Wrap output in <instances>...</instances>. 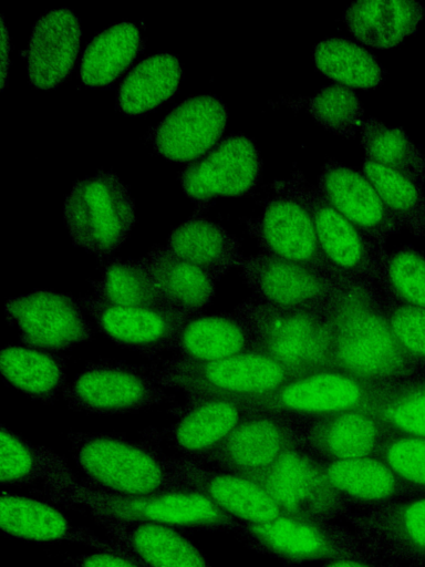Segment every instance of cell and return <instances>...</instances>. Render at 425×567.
Here are the masks:
<instances>
[{
    "instance_id": "25",
    "label": "cell",
    "mask_w": 425,
    "mask_h": 567,
    "mask_svg": "<svg viewBox=\"0 0 425 567\" xmlns=\"http://www.w3.org/2000/svg\"><path fill=\"white\" fill-rule=\"evenodd\" d=\"M258 349L249 323L234 315H193L180 326L172 352L184 360L210 362Z\"/></svg>"
},
{
    "instance_id": "29",
    "label": "cell",
    "mask_w": 425,
    "mask_h": 567,
    "mask_svg": "<svg viewBox=\"0 0 425 567\" xmlns=\"http://www.w3.org/2000/svg\"><path fill=\"white\" fill-rule=\"evenodd\" d=\"M193 489L205 494L232 517L249 524L270 522L283 512L250 477L195 462Z\"/></svg>"
},
{
    "instance_id": "1",
    "label": "cell",
    "mask_w": 425,
    "mask_h": 567,
    "mask_svg": "<svg viewBox=\"0 0 425 567\" xmlns=\"http://www.w3.org/2000/svg\"><path fill=\"white\" fill-rule=\"evenodd\" d=\"M73 458L91 484L121 495L193 489L194 461L116 433L71 432Z\"/></svg>"
},
{
    "instance_id": "43",
    "label": "cell",
    "mask_w": 425,
    "mask_h": 567,
    "mask_svg": "<svg viewBox=\"0 0 425 567\" xmlns=\"http://www.w3.org/2000/svg\"><path fill=\"white\" fill-rule=\"evenodd\" d=\"M375 456L404 483L425 492V437L387 433Z\"/></svg>"
},
{
    "instance_id": "31",
    "label": "cell",
    "mask_w": 425,
    "mask_h": 567,
    "mask_svg": "<svg viewBox=\"0 0 425 567\" xmlns=\"http://www.w3.org/2000/svg\"><path fill=\"white\" fill-rule=\"evenodd\" d=\"M143 259L172 309L193 316L211 299L215 277L177 258L165 246L153 247Z\"/></svg>"
},
{
    "instance_id": "37",
    "label": "cell",
    "mask_w": 425,
    "mask_h": 567,
    "mask_svg": "<svg viewBox=\"0 0 425 567\" xmlns=\"http://www.w3.org/2000/svg\"><path fill=\"white\" fill-rule=\"evenodd\" d=\"M92 287L94 296L113 305L172 309L143 258L108 262Z\"/></svg>"
},
{
    "instance_id": "2",
    "label": "cell",
    "mask_w": 425,
    "mask_h": 567,
    "mask_svg": "<svg viewBox=\"0 0 425 567\" xmlns=\"http://www.w3.org/2000/svg\"><path fill=\"white\" fill-rule=\"evenodd\" d=\"M31 492L34 497L50 503L81 507L93 519L153 523L174 528L221 530L235 534L243 523L195 489L121 495L102 489L82 478L63 491Z\"/></svg>"
},
{
    "instance_id": "24",
    "label": "cell",
    "mask_w": 425,
    "mask_h": 567,
    "mask_svg": "<svg viewBox=\"0 0 425 567\" xmlns=\"http://www.w3.org/2000/svg\"><path fill=\"white\" fill-rule=\"evenodd\" d=\"M387 431L366 409L321 416L307 431L305 442L321 462L375 456Z\"/></svg>"
},
{
    "instance_id": "13",
    "label": "cell",
    "mask_w": 425,
    "mask_h": 567,
    "mask_svg": "<svg viewBox=\"0 0 425 567\" xmlns=\"http://www.w3.org/2000/svg\"><path fill=\"white\" fill-rule=\"evenodd\" d=\"M262 161L253 142L232 134L217 143L199 161L180 174L185 194L203 200L218 196H242L250 193L261 177Z\"/></svg>"
},
{
    "instance_id": "18",
    "label": "cell",
    "mask_w": 425,
    "mask_h": 567,
    "mask_svg": "<svg viewBox=\"0 0 425 567\" xmlns=\"http://www.w3.org/2000/svg\"><path fill=\"white\" fill-rule=\"evenodd\" d=\"M250 227L272 256L314 269L326 265L312 213L293 195L274 192Z\"/></svg>"
},
{
    "instance_id": "36",
    "label": "cell",
    "mask_w": 425,
    "mask_h": 567,
    "mask_svg": "<svg viewBox=\"0 0 425 567\" xmlns=\"http://www.w3.org/2000/svg\"><path fill=\"white\" fill-rule=\"evenodd\" d=\"M365 409L388 433L425 437V374L382 382Z\"/></svg>"
},
{
    "instance_id": "41",
    "label": "cell",
    "mask_w": 425,
    "mask_h": 567,
    "mask_svg": "<svg viewBox=\"0 0 425 567\" xmlns=\"http://www.w3.org/2000/svg\"><path fill=\"white\" fill-rule=\"evenodd\" d=\"M305 106L321 126L346 138L353 137L364 121L359 96L341 83L322 87L305 101Z\"/></svg>"
},
{
    "instance_id": "42",
    "label": "cell",
    "mask_w": 425,
    "mask_h": 567,
    "mask_svg": "<svg viewBox=\"0 0 425 567\" xmlns=\"http://www.w3.org/2000/svg\"><path fill=\"white\" fill-rule=\"evenodd\" d=\"M384 275L395 303L425 308V255L401 247L384 259Z\"/></svg>"
},
{
    "instance_id": "16",
    "label": "cell",
    "mask_w": 425,
    "mask_h": 567,
    "mask_svg": "<svg viewBox=\"0 0 425 567\" xmlns=\"http://www.w3.org/2000/svg\"><path fill=\"white\" fill-rule=\"evenodd\" d=\"M0 526L6 536L37 543L69 542L96 551L127 554L111 539H104L91 529L73 524L50 502L38 497L1 491Z\"/></svg>"
},
{
    "instance_id": "33",
    "label": "cell",
    "mask_w": 425,
    "mask_h": 567,
    "mask_svg": "<svg viewBox=\"0 0 425 567\" xmlns=\"http://www.w3.org/2000/svg\"><path fill=\"white\" fill-rule=\"evenodd\" d=\"M165 247L212 277L225 272L239 258L236 239L218 224L204 218H193L176 227Z\"/></svg>"
},
{
    "instance_id": "17",
    "label": "cell",
    "mask_w": 425,
    "mask_h": 567,
    "mask_svg": "<svg viewBox=\"0 0 425 567\" xmlns=\"http://www.w3.org/2000/svg\"><path fill=\"white\" fill-rule=\"evenodd\" d=\"M292 449L289 427L273 413L255 411L201 464L250 477Z\"/></svg>"
},
{
    "instance_id": "10",
    "label": "cell",
    "mask_w": 425,
    "mask_h": 567,
    "mask_svg": "<svg viewBox=\"0 0 425 567\" xmlns=\"http://www.w3.org/2000/svg\"><path fill=\"white\" fill-rule=\"evenodd\" d=\"M283 513L320 520L346 514L349 504L324 474L321 463L292 449L267 470L250 476Z\"/></svg>"
},
{
    "instance_id": "40",
    "label": "cell",
    "mask_w": 425,
    "mask_h": 567,
    "mask_svg": "<svg viewBox=\"0 0 425 567\" xmlns=\"http://www.w3.org/2000/svg\"><path fill=\"white\" fill-rule=\"evenodd\" d=\"M400 229L425 238V193L406 176L364 159L361 168Z\"/></svg>"
},
{
    "instance_id": "20",
    "label": "cell",
    "mask_w": 425,
    "mask_h": 567,
    "mask_svg": "<svg viewBox=\"0 0 425 567\" xmlns=\"http://www.w3.org/2000/svg\"><path fill=\"white\" fill-rule=\"evenodd\" d=\"M317 187L349 221L381 245L400 229L377 190L362 169L328 159L318 176Z\"/></svg>"
},
{
    "instance_id": "11",
    "label": "cell",
    "mask_w": 425,
    "mask_h": 567,
    "mask_svg": "<svg viewBox=\"0 0 425 567\" xmlns=\"http://www.w3.org/2000/svg\"><path fill=\"white\" fill-rule=\"evenodd\" d=\"M6 313L29 347L56 352L93 336L86 311L68 293L37 290L19 296L7 301Z\"/></svg>"
},
{
    "instance_id": "19",
    "label": "cell",
    "mask_w": 425,
    "mask_h": 567,
    "mask_svg": "<svg viewBox=\"0 0 425 567\" xmlns=\"http://www.w3.org/2000/svg\"><path fill=\"white\" fill-rule=\"evenodd\" d=\"M227 114L225 104L215 96L190 97L155 127L154 148L163 157L175 162L198 158L221 137Z\"/></svg>"
},
{
    "instance_id": "38",
    "label": "cell",
    "mask_w": 425,
    "mask_h": 567,
    "mask_svg": "<svg viewBox=\"0 0 425 567\" xmlns=\"http://www.w3.org/2000/svg\"><path fill=\"white\" fill-rule=\"evenodd\" d=\"M360 132L366 159L395 171L424 188L425 154L401 127L370 117L363 121Z\"/></svg>"
},
{
    "instance_id": "5",
    "label": "cell",
    "mask_w": 425,
    "mask_h": 567,
    "mask_svg": "<svg viewBox=\"0 0 425 567\" xmlns=\"http://www.w3.org/2000/svg\"><path fill=\"white\" fill-rule=\"evenodd\" d=\"M64 220L76 246L107 257L133 228L134 200L115 174L101 171L74 184L65 199Z\"/></svg>"
},
{
    "instance_id": "3",
    "label": "cell",
    "mask_w": 425,
    "mask_h": 567,
    "mask_svg": "<svg viewBox=\"0 0 425 567\" xmlns=\"http://www.w3.org/2000/svg\"><path fill=\"white\" fill-rule=\"evenodd\" d=\"M326 328L333 368L375 382L425 374L397 346L386 315L361 290L339 299Z\"/></svg>"
},
{
    "instance_id": "28",
    "label": "cell",
    "mask_w": 425,
    "mask_h": 567,
    "mask_svg": "<svg viewBox=\"0 0 425 567\" xmlns=\"http://www.w3.org/2000/svg\"><path fill=\"white\" fill-rule=\"evenodd\" d=\"M243 268L258 291L280 309L307 308L328 292L314 268L270 254L245 260Z\"/></svg>"
},
{
    "instance_id": "45",
    "label": "cell",
    "mask_w": 425,
    "mask_h": 567,
    "mask_svg": "<svg viewBox=\"0 0 425 567\" xmlns=\"http://www.w3.org/2000/svg\"><path fill=\"white\" fill-rule=\"evenodd\" d=\"M73 567H142L135 560L117 554L96 551L71 558Z\"/></svg>"
},
{
    "instance_id": "44",
    "label": "cell",
    "mask_w": 425,
    "mask_h": 567,
    "mask_svg": "<svg viewBox=\"0 0 425 567\" xmlns=\"http://www.w3.org/2000/svg\"><path fill=\"white\" fill-rule=\"evenodd\" d=\"M386 318L402 352L425 372V308L394 303Z\"/></svg>"
},
{
    "instance_id": "21",
    "label": "cell",
    "mask_w": 425,
    "mask_h": 567,
    "mask_svg": "<svg viewBox=\"0 0 425 567\" xmlns=\"http://www.w3.org/2000/svg\"><path fill=\"white\" fill-rule=\"evenodd\" d=\"M252 412V405L240 400L189 399L168 429L167 440L180 457L201 464Z\"/></svg>"
},
{
    "instance_id": "35",
    "label": "cell",
    "mask_w": 425,
    "mask_h": 567,
    "mask_svg": "<svg viewBox=\"0 0 425 567\" xmlns=\"http://www.w3.org/2000/svg\"><path fill=\"white\" fill-rule=\"evenodd\" d=\"M144 48L139 31L120 22L100 32L86 47L81 63L82 81L92 87L111 85Z\"/></svg>"
},
{
    "instance_id": "22",
    "label": "cell",
    "mask_w": 425,
    "mask_h": 567,
    "mask_svg": "<svg viewBox=\"0 0 425 567\" xmlns=\"http://www.w3.org/2000/svg\"><path fill=\"white\" fill-rule=\"evenodd\" d=\"M142 567H214L177 528L142 522L94 519Z\"/></svg>"
},
{
    "instance_id": "14",
    "label": "cell",
    "mask_w": 425,
    "mask_h": 567,
    "mask_svg": "<svg viewBox=\"0 0 425 567\" xmlns=\"http://www.w3.org/2000/svg\"><path fill=\"white\" fill-rule=\"evenodd\" d=\"M80 302L105 337L147 355L170 351L180 326L189 317L174 309L117 306L93 293L81 297Z\"/></svg>"
},
{
    "instance_id": "32",
    "label": "cell",
    "mask_w": 425,
    "mask_h": 567,
    "mask_svg": "<svg viewBox=\"0 0 425 567\" xmlns=\"http://www.w3.org/2000/svg\"><path fill=\"white\" fill-rule=\"evenodd\" d=\"M0 369L12 386L42 402H51L66 385V364L53 351L8 346L0 353Z\"/></svg>"
},
{
    "instance_id": "7",
    "label": "cell",
    "mask_w": 425,
    "mask_h": 567,
    "mask_svg": "<svg viewBox=\"0 0 425 567\" xmlns=\"http://www.w3.org/2000/svg\"><path fill=\"white\" fill-rule=\"evenodd\" d=\"M236 534L257 551L290 563L331 561L371 555L352 530L332 520L288 513L267 523H242Z\"/></svg>"
},
{
    "instance_id": "39",
    "label": "cell",
    "mask_w": 425,
    "mask_h": 567,
    "mask_svg": "<svg viewBox=\"0 0 425 567\" xmlns=\"http://www.w3.org/2000/svg\"><path fill=\"white\" fill-rule=\"evenodd\" d=\"M313 56L323 74L346 86L372 89L383 81L384 72L375 56L349 39H324L315 45Z\"/></svg>"
},
{
    "instance_id": "23",
    "label": "cell",
    "mask_w": 425,
    "mask_h": 567,
    "mask_svg": "<svg viewBox=\"0 0 425 567\" xmlns=\"http://www.w3.org/2000/svg\"><path fill=\"white\" fill-rule=\"evenodd\" d=\"M80 39L79 20L70 9L41 16L33 27L28 50L31 84L52 89L65 80L75 63Z\"/></svg>"
},
{
    "instance_id": "26",
    "label": "cell",
    "mask_w": 425,
    "mask_h": 567,
    "mask_svg": "<svg viewBox=\"0 0 425 567\" xmlns=\"http://www.w3.org/2000/svg\"><path fill=\"white\" fill-rule=\"evenodd\" d=\"M0 441V482L3 486L39 483L41 487L33 491L59 492L80 481L63 456L24 440L4 425H1Z\"/></svg>"
},
{
    "instance_id": "34",
    "label": "cell",
    "mask_w": 425,
    "mask_h": 567,
    "mask_svg": "<svg viewBox=\"0 0 425 567\" xmlns=\"http://www.w3.org/2000/svg\"><path fill=\"white\" fill-rule=\"evenodd\" d=\"M179 60L167 52L149 56L126 76L117 94V109L127 115L146 113L172 97L179 85Z\"/></svg>"
},
{
    "instance_id": "30",
    "label": "cell",
    "mask_w": 425,
    "mask_h": 567,
    "mask_svg": "<svg viewBox=\"0 0 425 567\" xmlns=\"http://www.w3.org/2000/svg\"><path fill=\"white\" fill-rule=\"evenodd\" d=\"M425 17V7L407 0H359L344 12V22L362 43L388 49L413 33Z\"/></svg>"
},
{
    "instance_id": "6",
    "label": "cell",
    "mask_w": 425,
    "mask_h": 567,
    "mask_svg": "<svg viewBox=\"0 0 425 567\" xmlns=\"http://www.w3.org/2000/svg\"><path fill=\"white\" fill-rule=\"evenodd\" d=\"M165 388L149 368L105 359L87 363L62 393L72 410L113 415L160 404L167 398Z\"/></svg>"
},
{
    "instance_id": "47",
    "label": "cell",
    "mask_w": 425,
    "mask_h": 567,
    "mask_svg": "<svg viewBox=\"0 0 425 567\" xmlns=\"http://www.w3.org/2000/svg\"><path fill=\"white\" fill-rule=\"evenodd\" d=\"M1 22H2V39H1L2 55H1V60H2V87H3L4 86V82H6L7 68H8V64H9V39H8V35H7V31H6L3 19H1Z\"/></svg>"
},
{
    "instance_id": "4",
    "label": "cell",
    "mask_w": 425,
    "mask_h": 567,
    "mask_svg": "<svg viewBox=\"0 0 425 567\" xmlns=\"http://www.w3.org/2000/svg\"><path fill=\"white\" fill-rule=\"evenodd\" d=\"M149 369L165 386L183 391L188 399L225 398L248 403L299 375L259 349L210 362L173 355Z\"/></svg>"
},
{
    "instance_id": "27",
    "label": "cell",
    "mask_w": 425,
    "mask_h": 567,
    "mask_svg": "<svg viewBox=\"0 0 425 567\" xmlns=\"http://www.w3.org/2000/svg\"><path fill=\"white\" fill-rule=\"evenodd\" d=\"M330 483L349 505L366 508L425 495L402 480L379 457L320 462Z\"/></svg>"
},
{
    "instance_id": "15",
    "label": "cell",
    "mask_w": 425,
    "mask_h": 567,
    "mask_svg": "<svg viewBox=\"0 0 425 567\" xmlns=\"http://www.w3.org/2000/svg\"><path fill=\"white\" fill-rule=\"evenodd\" d=\"M257 334L259 350L299 374L331 367L326 323L308 308L266 316Z\"/></svg>"
},
{
    "instance_id": "9",
    "label": "cell",
    "mask_w": 425,
    "mask_h": 567,
    "mask_svg": "<svg viewBox=\"0 0 425 567\" xmlns=\"http://www.w3.org/2000/svg\"><path fill=\"white\" fill-rule=\"evenodd\" d=\"M352 532L374 557L388 564L425 567V495L356 508Z\"/></svg>"
},
{
    "instance_id": "46",
    "label": "cell",
    "mask_w": 425,
    "mask_h": 567,
    "mask_svg": "<svg viewBox=\"0 0 425 567\" xmlns=\"http://www.w3.org/2000/svg\"><path fill=\"white\" fill-rule=\"evenodd\" d=\"M321 567H391L388 563L372 555L354 556L325 561Z\"/></svg>"
},
{
    "instance_id": "8",
    "label": "cell",
    "mask_w": 425,
    "mask_h": 567,
    "mask_svg": "<svg viewBox=\"0 0 425 567\" xmlns=\"http://www.w3.org/2000/svg\"><path fill=\"white\" fill-rule=\"evenodd\" d=\"M382 382L369 381L328 367L301 373L274 392L255 400L252 408L262 412H284L325 416L365 409Z\"/></svg>"
},
{
    "instance_id": "12",
    "label": "cell",
    "mask_w": 425,
    "mask_h": 567,
    "mask_svg": "<svg viewBox=\"0 0 425 567\" xmlns=\"http://www.w3.org/2000/svg\"><path fill=\"white\" fill-rule=\"evenodd\" d=\"M276 193L300 198L312 213L318 240L328 266L346 275L369 270L375 260L377 244L343 217L323 196L317 185L310 184L296 169L290 177L272 185Z\"/></svg>"
}]
</instances>
